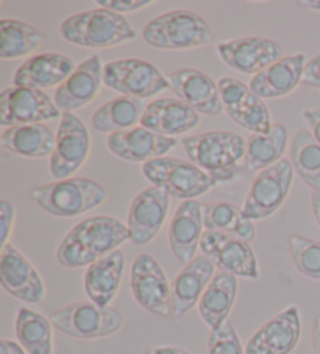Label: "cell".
Segmentation results:
<instances>
[{"mask_svg": "<svg viewBox=\"0 0 320 354\" xmlns=\"http://www.w3.org/2000/svg\"><path fill=\"white\" fill-rule=\"evenodd\" d=\"M130 241L124 222L109 216H94L77 223L57 248V261L66 268L89 267Z\"/></svg>", "mask_w": 320, "mask_h": 354, "instance_id": "cell-1", "label": "cell"}, {"mask_svg": "<svg viewBox=\"0 0 320 354\" xmlns=\"http://www.w3.org/2000/svg\"><path fill=\"white\" fill-rule=\"evenodd\" d=\"M188 160L205 170L217 183L230 181L245 161L247 140L233 131H206L186 136L181 140Z\"/></svg>", "mask_w": 320, "mask_h": 354, "instance_id": "cell-2", "label": "cell"}, {"mask_svg": "<svg viewBox=\"0 0 320 354\" xmlns=\"http://www.w3.org/2000/svg\"><path fill=\"white\" fill-rule=\"evenodd\" d=\"M60 33L73 46L109 48L136 39V30L125 16L114 11L94 8L72 15L61 22Z\"/></svg>", "mask_w": 320, "mask_h": 354, "instance_id": "cell-3", "label": "cell"}, {"mask_svg": "<svg viewBox=\"0 0 320 354\" xmlns=\"http://www.w3.org/2000/svg\"><path fill=\"white\" fill-rule=\"evenodd\" d=\"M147 44L161 50H189L211 44L214 32L193 10H174L157 16L143 28Z\"/></svg>", "mask_w": 320, "mask_h": 354, "instance_id": "cell-4", "label": "cell"}, {"mask_svg": "<svg viewBox=\"0 0 320 354\" xmlns=\"http://www.w3.org/2000/svg\"><path fill=\"white\" fill-rule=\"evenodd\" d=\"M32 198L47 214L71 218L103 205L107 189L89 178H67L35 187Z\"/></svg>", "mask_w": 320, "mask_h": 354, "instance_id": "cell-5", "label": "cell"}, {"mask_svg": "<svg viewBox=\"0 0 320 354\" xmlns=\"http://www.w3.org/2000/svg\"><path fill=\"white\" fill-rule=\"evenodd\" d=\"M53 328L78 340L109 337L124 328L125 319L118 309L103 308L92 301H77L61 308L48 317Z\"/></svg>", "mask_w": 320, "mask_h": 354, "instance_id": "cell-6", "label": "cell"}, {"mask_svg": "<svg viewBox=\"0 0 320 354\" xmlns=\"http://www.w3.org/2000/svg\"><path fill=\"white\" fill-rule=\"evenodd\" d=\"M143 175L153 186L183 201L195 200L200 195L217 185V181L205 170L197 167L190 161H183L178 158H159L143 164Z\"/></svg>", "mask_w": 320, "mask_h": 354, "instance_id": "cell-7", "label": "cell"}, {"mask_svg": "<svg viewBox=\"0 0 320 354\" xmlns=\"http://www.w3.org/2000/svg\"><path fill=\"white\" fill-rule=\"evenodd\" d=\"M103 84L133 99H150L170 88L168 77L149 61L125 58L109 61L103 66Z\"/></svg>", "mask_w": 320, "mask_h": 354, "instance_id": "cell-8", "label": "cell"}, {"mask_svg": "<svg viewBox=\"0 0 320 354\" xmlns=\"http://www.w3.org/2000/svg\"><path fill=\"white\" fill-rule=\"evenodd\" d=\"M294 174L292 164L286 158L258 174L244 201V217L254 222L274 216L291 192Z\"/></svg>", "mask_w": 320, "mask_h": 354, "instance_id": "cell-9", "label": "cell"}, {"mask_svg": "<svg viewBox=\"0 0 320 354\" xmlns=\"http://www.w3.org/2000/svg\"><path fill=\"white\" fill-rule=\"evenodd\" d=\"M159 262L149 253L134 258L130 270V288L134 301L157 317L172 314V289Z\"/></svg>", "mask_w": 320, "mask_h": 354, "instance_id": "cell-10", "label": "cell"}, {"mask_svg": "<svg viewBox=\"0 0 320 354\" xmlns=\"http://www.w3.org/2000/svg\"><path fill=\"white\" fill-rule=\"evenodd\" d=\"M91 153V134L73 113H63L57 131V145L51 156V175L55 181L67 180L83 167Z\"/></svg>", "mask_w": 320, "mask_h": 354, "instance_id": "cell-11", "label": "cell"}, {"mask_svg": "<svg viewBox=\"0 0 320 354\" xmlns=\"http://www.w3.org/2000/svg\"><path fill=\"white\" fill-rule=\"evenodd\" d=\"M61 111L46 91L11 86L0 94V125H33L61 119Z\"/></svg>", "mask_w": 320, "mask_h": 354, "instance_id": "cell-12", "label": "cell"}, {"mask_svg": "<svg viewBox=\"0 0 320 354\" xmlns=\"http://www.w3.org/2000/svg\"><path fill=\"white\" fill-rule=\"evenodd\" d=\"M217 86L225 113L235 124L254 134L267 133L272 128L266 103L250 86L233 77H222L217 82Z\"/></svg>", "mask_w": 320, "mask_h": 354, "instance_id": "cell-13", "label": "cell"}, {"mask_svg": "<svg viewBox=\"0 0 320 354\" xmlns=\"http://www.w3.org/2000/svg\"><path fill=\"white\" fill-rule=\"evenodd\" d=\"M200 250L206 258L214 262L219 270L235 274L236 278H260L256 254L247 242L220 233V231H205L200 242Z\"/></svg>", "mask_w": 320, "mask_h": 354, "instance_id": "cell-14", "label": "cell"}, {"mask_svg": "<svg viewBox=\"0 0 320 354\" xmlns=\"http://www.w3.org/2000/svg\"><path fill=\"white\" fill-rule=\"evenodd\" d=\"M169 214V195L150 186L133 198L128 209L127 228L133 245L144 247L155 239Z\"/></svg>", "mask_w": 320, "mask_h": 354, "instance_id": "cell-15", "label": "cell"}, {"mask_svg": "<svg viewBox=\"0 0 320 354\" xmlns=\"http://www.w3.org/2000/svg\"><path fill=\"white\" fill-rule=\"evenodd\" d=\"M0 284L3 290L24 303H42L46 286L41 274L13 243H7L0 253Z\"/></svg>", "mask_w": 320, "mask_h": 354, "instance_id": "cell-16", "label": "cell"}, {"mask_svg": "<svg viewBox=\"0 0 320 354\" xmlns=\"http://www.w3.org/2000/svg\"><path fill=\"white\" fill-rule=\"evenodd\" d=\"M217 53L230 69L255 77L283 58V47L267 38H239L220 42Z\"/></svg>", "mask_w": 320, "mask_h": 354, "instance_id": "cell-17", "label": "cell"}, {"mask_svg": "<svg viewBox=\"0 0 320 354\" xmlns=\"http://www.w3.org/2000/svg\"><path fill=\"white\" fill-rule=\"evenodd\" d=\"M301 337L297 306H289L258 329L245 344V354H291Z\"/></svg>", "mask_w": 320, "mask_h": 354, "instance_id": "cell-18", "label": "cell"}, {"mask_svg": "<svg viewBox=\"0 0 320 354\" xmlns=\"http://www.w3.org/2000/svg\"><path fill=\"white\" fill-rule=\"evenodd\" d=\"M177 144L175 138L161 136L141 125L108 134L107 138V147L114 156L128 162L143 164L164 158Z\"/></svg>", "mask_w": 320, "mask_h": 354, "instance_id": "cell-19", "label": "cell"}, {"mask_svg": "<svg viewBox=\"0 0 320 354\" xmlns=\"http://www.w3.org/2000/svg\"><path fill=\"white\" fill-rule=\"evenodd\" d=\"M103 84V66L97 55L77 66L72 75L57 88L53 102L61 113H73L96 100Z\"/></svg>", "mask_w": 320, "mask_h": 354, "instance_id": "cell-20", "label": "cell"}, {"mask_svg": "<svg viewBox=\"0 0 320 354\" xmlns=\"http://www.w3.org/2000/svg\"><path fill=\"white\" fill-rule=\"evenodd\" d=\"M170 89L181 102L199 114L216 118L224 113L217 83L211 77L197 69H177L168 75Z\"/></svg>", "mask_w": 320, "mask_h": 354, "instance_id": "cell-21", "label": "cell"}, {"mask_svg": "<svg viewBox=\"0 0 320 354\" xmlns=\"http://www.w3.org/2000/svg\"><path fill=\"white\" fill-rule=\"evenodd\" d=\"M75 63L63 53H38L17 67L13 84L19 88L51 89L58 88L75 71Z\"/></svg>", "mask_w": 320, "mask_h": 354, "instance_id": "cell-22", "label": "cell"}, {"mask_svg": "<svg viewBox=\"0 0 320 354\" xmlns=\"http://www.w3.org/2000/svg\"><path fill=\"white\" fill-rule=\"evenodd\" d=\"M203 233L202 205L197 200L183 201L169 223V245L178 262L188 266L197 258Z\"/></svg>", "mask_w": 320, "mask_h": 354, "instance_id": "cell-23", "label": "cell"}, {"mask_svg": "<svg viewBox=\"0 0 320 354\" xmlns=\"http://www.w3.org/2000/svg\"><path fill=\"white\" fill-rule=\"evenodd\" d=\"M216 266L205 254L184 266L183 270L174 279L172 289V314L181 319L190 309L199 306L202 295L216 274Z\"/></svg>", "mask_w": 320, "mask_h": 354, "instance_id": "cell-24", "label": "cell"}, {"mask_svg": "<svg viewBox=\"0 0 320 354\" xmlns=\"http://www.w3.org/2000/svg\"><path fill=\"white\" fill-rule=\"evenodd\" d=\"M200 124V114L180 99H158L147 105L141 127L157 134L175 138L193 131Z\"/></svg>", "mask_w": 320, "mask_h": 354, "instance_id": "cell-25", "label": "cell"}, {"mask_svg": "<svg viewBox=\"0 0 320 354\" xmlns=\"http://www.w3.org/2000/svg\"><path fill=\"white\" fill-rule=\"evenodd\" d=\"M306 57L303 53H295L291 57H283L275 64L267 67L261 74L250 80V89L261 100L280 99L297 89L303 78Z\"/></svg>", "mask_w": 320, "mask_h": 354, "instance_id": "cell-26", "label": "cell"}, {"mask_svg": "<svg viewBox=\"0 0 320 354\" xmlns=\"http://www.w3.org/2000/svg\"><path fill=\"white\" fill-rule=\"evenodd\" d=\"M125 270V254L121 250L103 256L85 272L83 288L89 301L107 308L118 295Z\"/></svg>", "mask_w": 320, "mask_h": 354, "instance_id": "cell-27", "label": "cell"}, {"mask_svg": "<svg viewBox=\"0 0 320 354\" xmlns=\"http://www.w3.org/2000/svg\"><path fill=\"white\" fill-rule=\"evenodd\" d=\"M236 295L238 278L231 273L217 270L199 303L200 319L211 331L229 320Z\"/></svg>", "mask_w": 320, "mask_h": 354, "instance_id": "cell-28", "label": "cell"}, {"mask_svg": "<svg viewBox=\"0 0 320 354\" xmlns=\"http://www.w3.org/2000/svg\"><path fill=\"white\" fill-rule=\"evenodd\" d=\"M57 145V133L44 124L16 125L10 127L2 133V147L13 155L24 158L52 156Z\"/></svg>", "mask_w": 320, "mask_h": 354, "instance_id": "cell-29", "label": "cell"}, {"mask_svg": "<svg viewBox=\"0 0 320 354\" xmlns=\"http://www.w3.org/2000/svg\"><path fill=\"white\" fill-rule=\"evenodd\" d=\"M147 103L133 97H116L92 114L91 127L100 133H119L138 127L143 119Z\"/></svg>", "mask_w": 320, "mask_h": 354, "instance_id": "cell-30", "label": "cell"}, {"mask_svg": "<svg viewBox=\"0 0 320 354\" xmlns=\"http://www.w3.org/2000/svg\"><path fill=\"white\" fill-rule=\"evenodd\" d=\"M202 212L205 231H220L247 243L255 241L256 228L254 222L244 217L242 207L219 201L202 205Z\"/></svg>", "mask_w": 320, "mask_h": 354, "instance_id": "cell-31", "label": "cell"}, {"mask_svg": "<svg viewBox=\"0 0 320 354\" xmlns=\"http://www.w3.org/2000/svg\"><path fill=\"white\" fill-rule=\"evenodd\" d=\"M287 149V130L275 124L267 133L251 134L247 139L245 166L250 172H263L283 160Z\"/></svg>", "mask_w": 320, "mask_h": 354, "instance_id": "cell-32", "label": "cell"}, {"mask_svg": "<svg viewBox=\"0 0 320 354\" xmlns=\"http://www.w3.org/2000/svg\"><path fill=\"white\" fill-rule=\"evenodd\" d=\"M52 322L30 308L17 310L15 331L16 339L28 354H53Z\"/></svg>", "mask_w": 320, "mask_h": 354, "instance_id": "cell-33", "label": "cell"}, {"mask_svg": "<svg viewBox=\"0 0 320 354\" xmlns=\"http://www.w3.org/2000/svg\"><path fill=\"white\" fill-rule=\"evenodd\" d=\"M289 161L294 172L312 191L320 189V145L310 130H299L289 145Z\"/></svg>", "mask_w": 320, "mask_h": 354, "instance_id": "cell-34", "label": "cell"}, {"mask_svg": "<svg viewBox=\"0 0 320 354\" xmlns=\"http://www.w3.org/2000/svg\"><path fill=\"white\" fill-rule=\"evenodd\" d=\"M44 35L30 24L19 19L0 21V57L17 59L38 50Z\"/></svg>", "mask_w": 320, "mask_h": 354, "instance_id": "cell-35", "label": "cell"}, {"mask_svg": "<svg viewBox=\"0 0 320 354\" xmlns=\"http://www.w3.org/2000/svg\"><path fill=\"white\" fill-rule=\"evenodd\" d=\"M289 252L297 270L306 278L320 279V242L292 234L289 237Z\"/></svg>", "mask_w": 320, "mask_h": 354, "instance_id": "cell-36", "label": "cell"}, {"mask_svg": "<svg viewBox=\"0 0 320 354\" xmlns=\"http://www.w3.org/2000/svg\"><path fill=\"white\" fill-rule=\"evenodd\" d=\"M208 354H245V348L229 320L209 333Z\"/></svg>", "mask_w": 320, "mask_h": 354, "instance_id": "cell-37", "label": "cell"}, {"mask_svg": "<svg viewBox=\"0 0 320 354\" xmlns=\"http://www.w3.org/2000/svg\"><path fill=\"white\" fill-rule=\"evenodd\" d=\"M94 3L103 10L114 11V13L118 15H124L144 10L155 2H153V0H96Z\"/></svg>", "mask_w": 320, "mask_h": 354, "instance_id": "cell-38", "label": "cell"}, {"mask_svg": "<svg viewBox=\"0 0 320 354\" xmlns=\"http://www.w3.org/2000/svg\"><path fill=\"white\" fill-rule=\"evenodd\" d=\"M15 218H16L15 205L8 200L0 201V243H2V248L8 243L11 231H13V227H15Z\"/></svg>", "mask_w": 320, "mask_h": 354, "instance_id": "cell-39", "label": "cell"}, {"mask_svg": "<svg viewBox=\"0 0 320 354\" xmlns=\"http://www.w3.org/2000/svg\"><path fill=\"white\" fill-rule=\"evenodd\" d=\"M301 84L314 89H320V55L311 58L305 66Z\"/></svg>", "mask_w": 320, "mask_h": 354, "instance_id": "cell-40", "label": "cell"}, {"mask_svg": "<svg viewBox=\"0 0 320 354\" xmlns=\"http://www.w3.org/2000/svg\"><path fill=\"white\" fill-rule=\"evenodd\" d=\"M305 124L308 125V130L316 139V142L320 145V109H305L301 113Z\"/></svg>", "mask_w": 320, "mask_h": 354, "instance_id": "cell-41", "label": "cell"}, {"mask_svg": "<svg viewBox=\"0 0 320 354\" xmlns=\"http://www.w3.org/2000/svg\"><path fill=\"white\" fill-rule=\"evenodd\" d=\"M0 354H28L19 342L2 339L0 340Z\"/></svg>", "mask_w": 320, "mask_h": 354, "instance_id": "cell-42", "label": "cell"}, {"mask_svg": "<svg viewBox=\"0 0 320 354\" xmlns=\"http://www.w3.org/2000/svg\"><path fill=\"white\" fill-rule=\"evenodd\" d=\"M152 354H193V353H189L188 350H183V348H178V346L163 345V346L153 348Z\"/></svg>", "mask_w": 320, "mask_h": 354, "instance_id": "cell-43", "label": "cell"}, {"mask_svg": "<svg viewBox=\"0 0 320 354\" xmlns=\"http://www.w3.org/2000/svg\"><path fill=\"white\" fill-rule=\"evenodd\" d=\"M311 209H312L314 218H316V222L320 228V189L319 191H312L311 194Z\"/></svg>", "mask_w": 320, "mask_h": 354, "instance_id": "cell-44", "label": "cell"}, {"mask_svg": "<svg viewBox=\"0 0 320 354\" xmlns=\"http://www.w3.org/2000/svg\"><path fill=\"white\" fill-rule=\"evenodd\" d=\"M312 350L316 354H320V314L316 317V323H314Z\"/></svg>", "mask_w": 320, "mask_h": 354, "instance_id": "cell-45", "label": "cell"}, {"mask_svg": "<svg viewBox=\"0 0 320 354\" xmlns=\"http://www.w3.org/2000/svg\"><path fill=\"white\" fill-rule=\"evenodd\" d=\"M301 7H308L311 10L320 11V0H303V2H297Z\"/></svg>", "mask_w": 320, "mask_h": 354, "instance_id": "cell-46", "label": "cell"}]
</instances>
